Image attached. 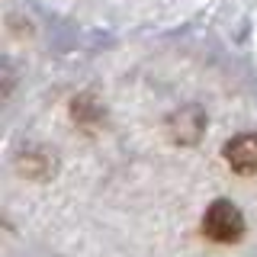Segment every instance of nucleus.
Masks as SVG:
<instances>
[{"label": "nucleus", "instance_id": "obj_1", "mask_svg": "<svg viewBox=\"0 0 257 257\" xmlns=\"http://www.w3.org/2000/svg\"><path fill=\"white\" fill-rule=\"evenodd\" d=\"M203 235L215 244H235L244 235V215L235 203L228 199H215L203 215Z\"/></svg>", "mask_w": 257, "mask_h": 257}, {"label": "nucleus", "instance_id": "obj_2", "mask_svg": "<svg viewBox=\"0 0 257 257\" xmlns=\"http://www.w3.org/2000/svg\"><path fill=\"white\" fill-rule=\"evenodd\" d=\"M225 161L231 164V171L241 177L257 174V135L254 132H241L225 145Z\"/></svg>", "mask_w": 257, "mask_h": 257}]
</instances>
